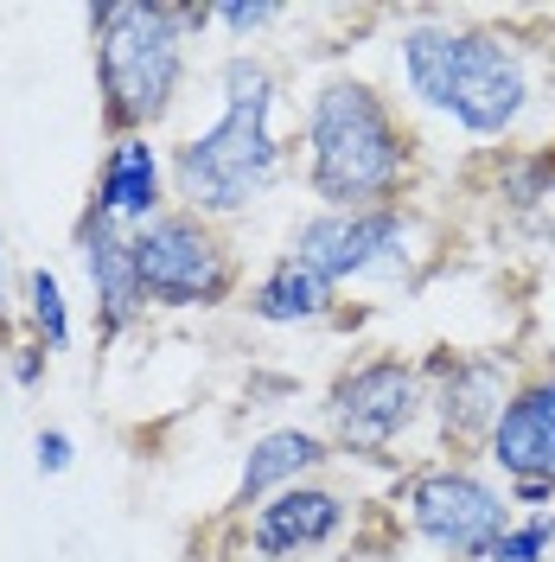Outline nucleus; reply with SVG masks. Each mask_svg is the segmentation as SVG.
I'll list each match as a JSON object with an SVG mask.
<instances>
[{"mask_svg": "<svg viewBox=\"0 0 555 562\" xmlns=\"http://www.w3.org/2000/svg\"><path fill=\"white\" fill-rule=\"evenodd\" d=\"M505 498H511V505H530V512H543V505H555V486L550 480H518Z\"/></svg>", "mask_w": 555, "mask_h": 562, "instance_id": "obj_21", "label": "nucleus"}, {"mask_svg": "<svg viewBox=\"0 0 555 562\" xmlns=\"http://www.w3.org/2000/svg\"><path fill=\"white\" fill-rule=\"evenodd\" d=\"M33 454H38V473H70V435L65 428H38Z\"/></svg>", "mask_w": 555, "mask_h": 562, "instance_id": "obj_19", "label": "nucleus"}, {"mask_svg": "<svg viewBox=\"0 0 555 562\" xmlns=\"http://www.w3.org/2000/svg\"><path fill=\"white\" fill-rule=\"evenodd\" d=\"M83 211L122 224L128 237H135L147 217H160V211H167V173H160L154 140L147 135L109 140V154H103V167H97V186H90V205Z\"/></svg>", "mask_w": 555, "mask_h": 562, "instance_id": "obj_13", "label": "nucleus"}, {"mask_svg": "<svg viewBox=\"0 0 555 562\" xmlns=\"http://www.w3.org/2000/svg\"><path fill=\"white\" fill-rule=\"evenodd\" d=\"M281 7L275 0H224V7H211V26H224L230 38H256L262 26H275Z\"/></svg>", "mask_w": 555, "mask_h": 562, "instance_id": "obj_18", "label": "nucleus"}, {"mask_svg": "<svg viewBox=\"0 0 555 562\" xmlns=\"http://www.w3.org/2000/svg\"><path fill=\"white\" fill-rule=\"evenodd\" d=\"M319 409H326V428H332L339 448H351V454H383V448H396L428 416V378H421L416 358L377 351V358L346 364L332 378Z\"/></svg>", "mask_w": 555, "mask_h": 562, "instance_id": "obj_6", "label": "nucleus"}, {"mask_svg": "<svg viewBox=\"0 0 555 562\" xmlns=\"http://www.w3.org/2000/svg\"><path fill=\"white\" fill-rule=\"evenodd\" d=\"M185 7L167 0H109L90 7V45H97V97H103L109 140H135L160 128L185 83Z\"/></svg>", "mask_w": 555, "mask_h": 562, "instance_id": "obj_3", "label": "nucleus"}, {"mask_svg": "<svg viewBox=\"0 0 555 562\" xmlns=\"http://www.w3.org/2000/svg\"><path fill=\"white\" fill-rule=\"evenodd\" d=\"M135 276L147 307H224L243 281V262L211 217L160 211L135 231Z\"/></svg>", "mask_w": 555, "mask_h": 562, "instance_id": "obj_5", "label": "nucleus"}, {"mask_svg": "<svg viewBox=\"0 0 555 562\" xmlns=\"http://www.w3.org/2000/svg\"><path fill=\"white\" fill-rule=\"evenodd\" d=\"M409 525L453 562H486L491 543L511 530V498L479 480L473 467H428L409 480Z\"/></svg>", "mask_w": 555, "mask_h": 562, "instance_id": "obj_7", "label": "nucleus"}, {"mask_svg": "<svg viewBox=\"0 0 555 562\" xmlns=\"http://www.w3.org/2000/svg\"><path fill=\"white\" fill-rule=\"evenodd\" d=\"M332 301H339V288L319 281L307 262L287 256V249L269 262V276L249 288V314L269 319V326H307V319H326L332 314Z\"/></svg>", "mask_w": 555, "mask_h": 562, "instance_id": "obj_15", "label": "nucleus"}, {"mask_svg": "<svg viewBox=\"0 0 555 562\" xmlns=\"http://www.w3.org/2000/svg\"><path fill=\"white\" fill-rule=\"evenodd\" d=\"M550 550H555V512H530V518H518L491 543L486 562H543Z\"/></svg>", "mask_w": 555, "mask_h": 562, "instance_id": "obj_17", "label": "nucleus"}, {"mask_svg": "<svg viewBox=\"0 0 555 562\" xmlns=\"http://www.w3.org/2000/svg\"><path fill=\"white\" fill-rule=\"evenodd\" d=\"M45 358H52V351L38 346H13V378H20V384H38V371H45Z\"/></svg>", "mask_w": 555, "mask_h": 562, "instance_id": "obj_20", "label": "nucleus"}, {"mask_svg": "<svg viewBox=\"0 0 555 562\" xmlns=\"http://www.w3.org/2000/svg\"><path fill=\"white\" fill-rule=\"evenodd\" d=\"M26 319H33V339L45 351H65L70 346V301L52 269H33L26 276Z\"/></svg>", "mask_w": 555, "mask_h": 562, "instance_id": "obj_16", "label": "nucleus"}, {"mask_svg": "<svg viewBox=\"0 0 555 562\" xmlns=\"http://www.w3.org/2000/svg\"><path fill=\"white\" fill-rule=\"evenodd\" d=\"M77 256H83V276H90V294H97V333L122 339L147 314V294H140L135 276V237L122 224L97 217V211H83L77 217Z\"/></svg>", "mask_w": 555, "mask_h": 562, "instance_id": "obj_11", "label": "nucleus"}, {"mask_svg": "<svg viewBox=\"0 0 555 562\" xmlns=\"http://www.w3.org/2000/svg\"><path fill=\"white\" fill-rule=\"evenodd\" d=\"M217 90H224V115L211 122L205 135L179 140L173 147V186L185 211L199 217H243L281 173V140H275V97L281 77L262 58H224L217 70Z\"/></svg>", "mask_w": 555, "mask_h": 562, "instance_id": "obj_1", "label": "nucleus"}, {"mask_svg": "<svg viewBox=\"0 0 555 562\" xmlns=\"http://www.w3.org/2000/svg\"><path fill=\"white\" fill-rule=\"evenodd\" d=\"M351 518V498L332 486H287L249 518V550L262 562H294L307 550H326Z\"/></svg>", "mask_w": 555, "mask_h": 562, "instance_id": "obj_10", "label": "nucleus"}, {"mask_svg": "<svg viewBox=\"0 0 555 562\" xmlns=\"http://www.w3.org/2000/svg\"><path fill=\"white\" fill-rule=\"evenodd\" d=\"M403 237L409 217L403 205H371V211H313L307 224L294 231L287 256H301L319 281L346 288L364 276H389L403 262Z\"/></svg>", "mask_w": 555, "mask_h": 562, "instance_id": "obj_8", "label": "nucleus"}, {"mask_svg": "<svg viewBox=\"0 0 555 562\" xmlns=\"http://www.w3.org/2000/svg\"><path fill=\"white\" fill-rule=\"evenodd\" d=\"M416 135L364 77H326L307 103V186L319 211L403 205Z\"/></svg>", "mask_w": 555, "mask_h": 562, "instance_id": "obj_2", "label": "nucleus"}, {"mask_svg": "<svg viewBox=\"0 0 555 562\" xmlns=\"http://www.w3.org/2000/svg\"><path fill=\"white\" fill-rule=\"evenodd\" d=\"M396 58H403V83L421 103L479 140L511 135L530 109V70L486 26H416L403 33Z\"/></svg>", "mask_w": 555, "mask_h": 562, "instance_id": "obj_4", "label": "nucleus"}, {"mask_svg": "<svg viewBox=\"0 0 555 562\" xmlns=\"http://www.w3.org/2000/svg\"><path fill=\"white\" fill-rule=\"evenodd\" d=\"M13 326V294H7V256H0V333Z\"/></svg>", "mask_w": 555, "mask_h": 562, "instance_id": "obj_22", "label": "nucleus"}, {"mask_svg": "<svg viewBox=\"0 0 555 562\" xmlns=\"http://www.w3.org/2000/svg\"><path fill=\"white\" fill-rule=\"evenodd\" d=\"M486 454L498 460V473L511 486L518 480H550L555 486V371L511 390V403L491 422Z\"/></svg>", "mask_w": 555, "mask_h": 562, "instance_id": "obj_12", "label": "nucleus"}, {"mask_svg": "<svg viewBox=\"0 0 555 562\" xmlns=\"http://www.w3.org/2000/svg\"><path fill=\"white\" fill-rule=\"evenodd\" d=\"M332 460V441L326 435H313V428H269L262 441H249L243 454V473H237V498L230 505H262L269 492H287L301 486L307 473H319Z\"/></svg>", "mask_w": 555, "mask_h": 562, "instance_id": "obj_14", "label": "nucleus"}, {"mask_svg": "<svg viewBox=\"0 0 555 562\" xmlns=\"http://www.w3.org/2000/svg\"><path fill=\"white\" fill-rule=\"evenodd\" d=\"M428 378V409L441 416V435L453 448L491 441V422L511 403V364L498 351H441L421 364Z\"/></svg>", "mask_w": 555, "mask_h": 562, "instance_id": "obj_9", "label": "nucleus"}]
</instances>
